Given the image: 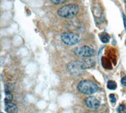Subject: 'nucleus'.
I'll list each match as a JSON object with an SVG mask.
<instances>
[{
    "label": "nucleus",
    "instance_id": "8",
    "mask_svg": "<svg viewBox=\"0 0 126 113\" xmlns=\"http://www.w3.org/2000/svg\"><path fill=\"white\" fill-rule=\"evenodd\" d=\"M5 103V111L7 113H17L18 107L16 105L12 102H4Z\"/></svg>",
    "mask_w": 126,
    "mask_h": 113
},
{
    "label": "nucleus",
    "instance_id": "17",
    "mask_svg": "<svg viewBox=\"0 0 126 113\" xmlns=\"http://www.w3.org/2000/svg\"></svg>",
    "mask_w": 126,
    "mask_h": 113
},
{
    "label": "nucleus",
    "instance_id": "4",
    "mask_svg": "<svg viewBox=\"0 0 126 113\" xmlns=\"http://www.w3.org/2000/svg\"><path fill=\"white\" fill-rule=\"evenodd\" d=\"M74 52L76 55L84 58L91 57L95 54V51L94 49L88 46H82L76 47L74 50Z\"/></svg>",
    "mask_w": 126,
    "mask_h": 113
},
{
    "label": "nucleus",
    "instance_id": "14",
    "mask_svg": "<svg viewBox=\"0 0 126 113\" xmlns=\"http://www.w3.org/2000/svg\"><path fill=\"white\" fill-rule=\"evenodd\" d=\"M121 83L124 86L126 87V76H124L121 79Z\"/></svg>",
    "mask_w": 126,
    "mask_h": 113
},
{
    "label": "nucleus",
    "instance_id": "11",
    "mask_svg": "<svg viewBox=\"0 0 126 113\" xmlns=\"http://www.w3.org/2000/svg\"><path fill=\"white\" fill-rule=\"evenodd\" d=\"M126 106L124 104H121L118 107V113H126Z\"/></svg>",
    "mask_w": 126,
    "mask_h": 113
},
{
    "label": "nucleus",
    "instance_id": "3",
    "mask_svg": "<svg viewBox=\"0 0 126 113\" xmlns=\"http://www.w3.org/2000/svg\"><path fill=\"white\" fill-rule=\"evenodd\" d=\"M61 40L67 45H74L80 40V37L73 32H66L61 35Z\"/></svg>",
    "mask_w": 126,
    "mask_h": 113
},
{
    "label": "nucleus",
    "instance_id": "12",
    "mask_svg": "<svg viewBox=\"0 0 126 113\" xmlns=\"http://www.w3.org/2000/svg\"><path fill=\"white\" fill-rule=\"evenodd\" d=\"M109 97H110V102H111L113 104L115 103V102H116V98H115V95L113 94H110Z\"/></svg>",
    "mask_w": 126,
    "mask_h": 113
},
{
    "label": "nucleus",
    "instance_id": "9",
    "mask_svg": "<svg viewBox=\"0 0 126 113\" xmlns=\"http://www.w3.org/2000/svg\"><path fill=\"white\" fill-rule=\"evenodd\" d=\"M100 38L101 41L105 43H108L109 42V40H110V36L108 33H105V32L101 33V35H100Z\"/></svg>",
    "mask_w": 126,
    "mask_h": 113
},
{
    "label": "nucleus",
    "instance_id": "6",
    "mask_svg": "<svg viewBox=\"0 0 126 113\" xmlns=\"http://www.w3.org/2000/svg\"><path fill=\"white\" fill-rule=\"evenodd\" d=\"M78 61L79 63L83 70H85V69H91V68L93 67L95 65V62L92 59H89V58L78 59Z\"/></svg>",
    "mask_w": 126,
    "mask_h": 113
},
{
    "label": "nucleus",
    "instance_id": "7",
    "mask_svg": "<svg viewBox=\"0 0 126 113\" xmlns=\"http://www.w3.org/2000/svg\"><path fill=\"white\" fill-rule=\"evenodd\" d=\"M85 104L86 106L90 109H95L99 107L100 105V102L96 99L95 97L93 96H90L85 99Z\"/></svg>",
    "mask_w": 126,
    "mask_h": 113
},
{
    "label": "nucleus",
    "instance_id": "16",
    "mask_svg": "<svg viewBox=\"0 0 126 113\" xmlns=\"http://www.w3.org/2000/svg\"></svg>",
    "mask_w": 126,
    "mask_h": 113
},
{
    "label": "nucleus",
    "instance_id": "2",
    "mask_svg": "<svg viewBox=\"0 0 126 113\" xmlns=\"http://www.w3.org/2000/svg\"><path fill=\"white\" fill-rule=\"evenodd\" d=\"M78 11L79 7L77 4H70L60 8L57 11V14L61 17L70 18L76 16Z\"/></svg>",
    "mask_w": 126,
    "mask_h": 113
},
{
    "label": "nucleus",
    "instance_id": "13",
    "mask_svg": "<svg viewBox=\"0 0 126 113\" xmlns=\"http://www.w3.org/2000/svg\"><path fill=\"white\" fill-rule=\"evenodd\" d=\"M66 1H61V0H56V1H50L51 3H52L54 4H61V3H65Z\"/></svg>",
    "mask_w": 126,
    "mask_h": 113
},
{
    "label": "nucleus",
    "instance_id": "15",
    "mask_svg": "<svg viewBox=\"0 0 126 113\" xmlns=\"http://www.w3.org/2000/svg\"><path fill=\"white\" fill-rule=\"evenodd\" d=\"M123 17H124V23L125 29H126V16H125L124 14Z\"/></svg>",
    "mask_w": 126,
    "mask_h": 113
},
{
    "label": "nucleus",
    "instance_id": "5",
    "mask_svg": "<svg viewBox=\"0 0 126 113\" xmlns=\"http://www.w3.org/2000/svg\"><path fill=\"white\" fill-rule=\"evenodd\" d=\"M67 70L71 75L74 76H81L83 73V70L78 60L71 62L67 65Z\"/></svg>",
    "mask_w": 126,
    "mask_h": 113
},
{
    "label": "nucleus",
    "instance_id": "10",
    "mask_svg": "<svg viewBox=\"0 0 126 113\" xmlns=\"http://www.w3.org/2000/svg\"><path fill=\"white\" fill-rule=\"evenodd\" d=\"M107 88L110 90H115L117 88V84L113 80H109L107 82Z\"/></svg>",
    "mask_w": 126,
    "mask_h": 113
},
{
    "label": "nucleus",
    "instance_id": "1",
    "mask_svg": "<svg viewBox=\"0 0 126 113\" xmlns=\"http://www.w3.org/2000/svg\"><path fill=\"white\" fill-rule=\"evenodd\" d=\"M79 91L86 95L95 93L98 90V86L94 82L90 80H83L78 84Z\"/></svg>",
    "mask_w": 126,
    "mask_h": 113
}]
</instances>
